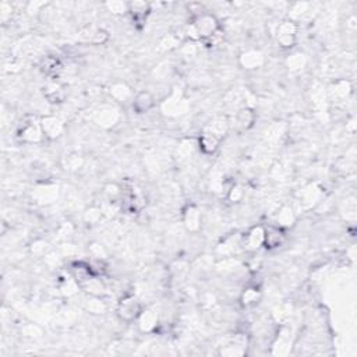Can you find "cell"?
<instances>
[{
	"label": "cell",
	"mask_w": 357,
	"mask_h": 357,
	"mask_svg": "<svg viewBox=\"0 0 357 357\" xmlns=\"http://www.w3.org/2000/svg\"><path fill=\"white\" fill-rule=\"evenodd\" d=\"M193 27L196 29L198 38L206 39V38H211V36H214L216 34V31H218V21L211 14H200L194 20Z\"/></svg>",
	"instance_id": "obj_1"
},
{
	"label": "cell",
	"mask_w": 357,
	"mask_h": 357,
	"mask_svg": "<svg viewBox=\"0 0 357 357\" xmlns=\"http://www.w3.org/2000/svg\"><path fill=\"white\" fill-rule=\"evenodd\" d=\"M117 312H119V315H120L122 320H125V321H133L134 318H138V315L141 312V306L137 302V299L128 296V297H125L119 303Z\"/></svg>",
	"instance_id": "obj_2"
},
{
	"label": "cell",
	"mask_w": 357,
	"mask_h": 357,
	"mask_svg": "<svg viewBox=\"0 0 357 357\" xmlns=\"http://www.w3.org/2000/svg\"><path fill=\"white\" fill-rule=\"evenodd\" d=\"M296 32L297 27L293 21H282L277 29L278 42L282 45L283 48H290L293 46L296 39Z\"/></svg>",
	"instance_id": "obj_3"
},
{
	"label": "cell",
	"mask_w": 357,
	"mask_h": 357,
	"mask_svg": "<svg viewBox=\"0 0 357 357\" xmlns=\"http://www.w3.org/2000/svg\"><path fill=\"white\" fill-rule=\"evenodd\" d=\"M264 240H265V229L262 226H254L253 229H250V232L244 236L243 246L246 250L255 251L264 244Z\"/></svg>",
	"instance_id": "obj_4"
},
{
	"label": "cell",
	"mask_w": 357,
	"mask_h": 357,
	"mask_svg": "<svg viewBox=\"0 0 357 357\" xmlns=\"http://www.w3.org/2000/svg\"><path fill=\"white\" fill-rule=\"evenodd\" d=\"M41 127H42V131L45 133V135L49 137V138L60 137L63 134V130H64V126H63L62 122L54 116L44 117Z\"/></svg>",
	"instance_id": "obj_5"
},
{
	"label": "cell",
	"mask_w": 357,
	"mask_h": 357,
	"mask_svg": "<svg viewBox=\"0 0 357 357\" xmlns=\"http://www.w3.org/2000/svg\"><path fill=\"white\" fill-rule=\"evenodd\" d=\"M183 222L190 232H197L201 228V212L196 205H188L183 214Z\"/></svg>",
	"instance_id": "obj_6"
},
{
	"label": "cell",
	"mask_w": 357,
	"mask_h": 357,
	"mask_svg": "<svg viewBox=\"0 0 357 357\" xmlns=\"http://www.w3.org/2000/svg\"><path fill=\"white\" fill-rule=\"evenodd\" d=\"M153 106H155V98L148 91L140 92L133 101V107L137 113H147Z\"/></svg>",
	"instance_id": "obj_7"
},
{
	"label": "cell",
	"mask_w": 357,
	"mask_h": 357,
	"mask_svg": "<svg viewBox=\"0 0 357 357\" xmlns=\"http://www.w3.org/2000/svg\"><path fill=\"white\" fill-rule=\"evenodd\" d=\"M240 64L247 70L258 69L264 64V56L258 51H247L240 56Z\"/></svg>",
	"instance_id": "obj_8"
},
{
	"label": "cell",
	"mask_w": 357,
	"mask_h": 357,
	"mask_svg": "<svg viewBox=\"0 0 357 357\" xmlns=\"http://www.w3.org/2000/svg\"><path fill=\"white\" fill-rule=\"evenodd\" d=\"M321 188L318 187L317 184H310L304 188L302 191V196H300V203L304 208H310L312 204L318 203L320 198H321Z\"/></svg>",
	"instance_id": "obj_9"
},
{
	"label": "cell",
	"mask_w": 357,
	"mask_h": 357,
	"mask_svg": "<svg viewBox=\"0 0 357 357\" xmlns=\"http://www.w3.org/2000/svg\"><path fill=\"white\" fill-rule=\"evenodd\" d=\"M59 194V188L54 184H46L44 187L36 188L35 191V198L38 203L41 204H52L53 201H56Z\"/></svg>",
	"instance_id": "obj_10"
},
{
	"label": "cell",
	"mask_w": 357,
	"mask_h": 357,
	"mask_svg": "<svg viewBox=\"0 0 357 357\" xmlns=\"http://www.w3.org/2000/svg\"><path fill=\"white\" fill-rule=\"evenodd\" d=\"M285 243V233L282 232L280 228H269L265 229V240L264 244H267L269 249H278Z\"/></svg>",
	"instance_id": "obj_11"
},
{
	"label": "cell",
	"mask_w": 357,
	"mask_h": 357,
	"mask_svg": "<svg viewBox=\"0 0 357 357\" xmlns=\"http://www.w3.org/2000/svg\"><path fill=\"white\" fill-rule=\"evenodd\" d=\"M158 324V314L153 310H145L138 315V325L143 332H151Z\"/></svg>",
	"instance_id": "obj_12"
},
{
	"label": "cell",
	"mask_w": 357,
	"mask_h": 357,
	"mask_svg": "<svg viewBox=\"0 0 357 357\" xmlns=\"http://www.w3.org/2000/svg\"><path fill=\"white\" fill-rule=\"evenodd\" d=\"M200 147L204 153H214L218 147H219V137H216L215 134L211 131H204L201 134V138H200Z\"/></svg>",
	"instance_id": "obj_13"
},
{
	"label": "cell",
	"mask_w": 357,
	"mask_h": 357,
	"mask_svg": "<svg viewBox=\"0 0 357 357\" xmlns=\"http://www.w3.org/2000/svg\"><path fill=\"white\" fill-rule=\"evenodd\" d=\"M117 120H119V113L110 107L99 110L98 113L95 115V122L102 127H110V126L115 125Z\"/></svg>",
	"instance_id": "obj_14"
},
{
	"label": "cell",
	"mask_w": 357,
	"mask_h": 357,
	"mask_svg": "<svg viewBox=\"0 0 357 357\" xmlns=\"http://www.w3.org/2000/svg\"><path fill=\"white\" fill-rule=\"evenodd\" d=\"M241 304L246 306V307H251L254 304H257L261 300V290L255 286H250V287H246L240 296Z\"/></svg>",
	"instance_id": "obj_15"
},
{
	"label": "cell",
	"mask_w": 357,
	"mask_h": 357,
	"mask_svg": "<svg viewBox=\"0 0 357 357\" xmlns=\"http://www.w3.org/2000/svg\"><path fill=\"white\" fill-rule=\"evenodd\" d=\"M45 97L49 102L52 103H59L64 99V91H63L62 85L57 84V82H51L46 85L45 89Z\"/></svg>",
	"instance_id": "obj_16"
},
{
	"label": "cell",
	"mask_w": 357,
	"mask_h": 357,
	"mask_svg": "<svg viewBox=\"0 0 357 357\" xmlns=\"http://www.w3.org/2000/svg\"><path fill=\"white\" fill-rule=\"evenodd\" d=\"M278 225H279V228H287V226H292L293 222H295L296 216H295V212H293V209L290 208V206H282L280 208V211H279V214H278Z\"/></svg>",
	"instance_id": "obj_17"
},
{
	"label": "cell",
	"mask_w": 357,
	"mask_h": 357,
	"mask_svg": "<svg viewBox=\"0 0 357 357\" xmlns=\"http://www.w3.org/2000/svg\"><path fill=\"white\" fill-rule=\"evenodd\" d=\"M128 11L131 13L133 18L141 20V18L147 17V14L150 11V6L145 1H133V3H128Z\"/></svg>",
	"instance_id": "obj_18"
},
{
	"label": "cell",
	"mask_w": 357,
	"mask_h": 357,
	"mask_svg": "<svg viewBox=\"0 0 357 357\" xmlns=\"http://www.w3.org/2000/svg\"><path fill=\"white\" fill-rule=\"evenodd\" d=\"M236 122H237V126L241 127V128H249L253 122H254V113L251 110L250 107H243L237 112L236 115Z\"/></svg>",
	"instance_id": "obj_19"
},
{
	"label": "cell",
	"mask_w": 357,
	"mask_h": 357,
	"mask_svg": "<svg viewBox=\"0 0 357 357\" xmlns=\"http://www.w3.org/2000/svg\"><path fill=\"white\" fill-rule=\"evenodd\" d=\"M330 91L336 99H345L348 98V95L350 94V84H349V81L339 80L332 85Z\"/></svg>",
	"instance_id": "obj_20"
},
{
	"label": "cell",
	"mask_w": 357,
	"mask_h": 357,
	"mask_svg": "<svg viewBox=\"0 0 357 357\" xmlns=\"http://www.w3.org/2000/svg\"><path fill=\"white\" fill-rule=\"evenodd\" d=\"M42 133L39 127L34 125H28L23 131H21V138H24L28 143H38L42 138Z\"/></svg>",
	"instance_id": "obj_21"
},
{
	"label": "cell",
	"mask_w": 357,
	"mask_h": 357,
	"mask_svg": "<svg viewBox=\"0 0 357 357\" xmlns=\"http://www.w3.org/2000/svg\"><path fill=\"white\" fill-rule=\"evenodd\" d=\"M110 95L119 102H125L131 97V91L126 84H115L110 88Z\"/></svg>",
	"instance_id": "obj_22"
},
{
	"label": "cell",
	"mask_w": 357,
	"mask_h": 357,
	"mask_svg": "<svg viewBox=\"0 0 357 357\" xmlns=\"http://www.w3.org/2000/svg\"><path fill=\"white\" fill-rule=\"evenodd\" d=\"M84 163L82 156H80L78 153H69L63 158V165L67 170H77L80 169Z\"/></svg>",
	"instance_id": "obj_23"
},
{
	"label": "cell",
	"mask_w": 357,
	"mask_h": 357,
	"mask_svg": "<svg viewBox=\"0 0 357 357\" xmlns=\"http://www.w3.org/2000/svg\"><path fill=\"white\" fill-rule=\"evenodd\" d=\"M85 307L92 314H103V312L106 311V306L102 302V299H99L98 296H92L91 299H88Z\"/></svg>",
	"instance_id": "obj_24"
},
{
	"label": "cell",
	"mask_w": 357,
	"mask_h": 357,
	"mask_svg": "<svg viewBox=\"0 0 357 357\" xmlns=\"http://www.w3.org/2000/svg\"><path fill=\"white\" fill-rule=\"evenodd\" d=\"M78 282L74 278H66L60 285V290L64 296H73L78 292Z\"/></svg>",
	"instance_id": "obj_25"
},
{
	"label": "cell",
	"mask_w": 357,
	"mask_h": 357,
	"mask_svg": "<svg viewBox=\"0 0 357 357\" xmlns=\"http://www.w3.org/2000/svg\"><path fill=\"white\" fill-rule=\"evenodd\" d=\"M306 63H307V60H306V57L302 53L292 54L287 59V66H289V69L292 72H300L304 66H306Z\"/></svg>",
	"instance_id": "obj_26"
},
{
	"label": "cell",
	"mask_w": 357,
	"mask_h": 357,
	"mask_svg": "<svg viewBox=\"0 0 357 357\" xmlns=\"http://www.w3.org/2000/svg\"><path fill=\"white\" fill-rule=\"evenodd\" d=\"M103 193H105V197H106L107 201H110V203H116L117 200L122 197V190L120 187L115 184V183H109L105 186V190H103Z\"/></svg>",
	"instance_id": "obj_27"
},
{
	"label": "cell",
	"mask_w": 357,
	"mask_h": 357,
	"mask_svg": "<svg viewBox=\"0 0 357 357\" xmlns=\"http://www.w3.org/2000/svg\"><path fill=\"white\" fill-rule=\"evenodd\" d=\"M102 215H103L102 208H99V206H91L88 211L85 212V215H84V219L88 223L94 225V223H98L101 221Z\"/></svg>",
	"instance_id": "obj_28"
},
{
	"label": "cell",
	"mask_w": 357,
	"mask_h": 357,
	"mask_svg": "<svg viewBox=\"0 0 357 357\" xmlns=\"http://www.w3.org/2000/svg\"><path fill=\"white\" fill-rule=\"evenodd\" d=\"M228 128V123L223 120V119H216L214 123H211L209 127H208V131H211L212 134H215L216 137H221Z\"/></svg>",
	"instance_id": "obj_29"
},
{
	"label": "cell",
	"mask_w": 357,
	"mask_h": 357,
	"mask_svg": "<svg viewBox=\"0 0 357 357\" xmlns=\"http://www.w3.org/2000/svg\"><path fill=\"white\" fill-rule=\"evenodd\" d=\"M60 69V63L54 57H45L44 63H42V70L48 74H53Z\"/></svg>",
	"instance_id": "obj_30"
},
{
	"label": "cell",
	"mask_w": 357,
	"mask_h": 357,
	"mask_svg": "<svg viewBox=\"0 0 357 357\" xmlns=\"http://www.w3.org/2000/svg\"><path fill=\"white\" fill-rule=\"evenodd\" d=\"M105 6L113 14H123L126 11H128V3H123V1H109Z\"/></svg>",
	"instance_id": "obj_31"
},
{
	"label": "cell",
	"mask_w": 357,
	"mask_h": 357,
	"mask_svg": "<svg viewBox=\"0 0 357 357\" xmlns=\"http://www.w3.org/2000/svg\"><path fill=\"white\" fill-rule=\"evenodd\" d=\"M237 267H239V262L234 258H225L218 264V268L223 272H233L237 269Z\"/></svg>",
	"instance_id": "obj_32"
},
{
	"label": "cell",
	"mask_w": 357,
	"mask_h": 357,
	"mask_svg": "<svg viewBox=\"0 0 357 357\" xmlns=\"http://www.w3.org/2000/svg\"><path fill=\"white\" fill-rule=\"evenodd\" d=\"M46 251H48V244L44 240L34 241L32 246H31V253L36 257H42L46 254Z\"/></svg>",
	"instance_id": "obj_33"
},
{
	"label": "cell",
	"mask_w": 357,
	"mask_h": 357,
	"mask_svg": "<svg viewBox=\"0 0 357 357\" xmlns=\"http://www.w3.org/2000/svg\"><path fill=\"white\" fill-rule=\"evenodd\" d=\"M89 251H91V254L94 255V258L95 259H103L106 257V251H105V249H103L101 244H98V243L91 244Z\"/></svg>",
	"instance_id": "obj_34"
},
{
	"label": "cell",
	"mask_w": 357,
	"mask_h": 357,
	"mask_svg": "<svg viewBox=\"0 0 357 357\" xmlns=\"http://www.w3.org/2000/svg\"><path fill=\"white\" fill-rule=\"evenodd\" d=\"M229 200L233 201V203H237V201H240L243 196H244V191H243V188L240 186H233L230 190H229Z\"/></svg>",
	"instance_id": "obj_35"
},
{
	"label": "cell",
	"mask_w": 357,
	"mask_h": 357,
	"mask_svg": "<svg viewBox=\"0 0 357 357\" xmlns=\"http://www.w3.org/2000/svg\"><path fill=\"white\" fill-rule=\"evenodd\" d=\"M24 333H26L27 336H29V338H38V336H41L42 331H41L39 327L29 324V325H27V327L24 328Z\"/></svg>",
	"instance_id": "obj_36"
},
{
	"label": "cell",
	"mask_w": 357,
	"mask_h": 357,
	"mask_svg": "<svg viewBox=\"0 0 357 357\" xmlns=\"http://www.w3.org/2000/svg\"><path fill=\"white\" fill-rule=\"evenodd\" d=\"M162 45V48L163 49H172V48H176L178 45V39L176 38V36H173V35H169V36H166L163 41L161 42Z\"/></svg>",
	"instance_id": "obj_37"
},
{
	"label": "cell",
	"mask_w": 357,
	"mask_h": 357,
	"mask_svg": "<svg viewBox=\"0 0 357 357\" xmlns=\"http://www.w3.org/2000/svg\"><path fill=\"white\" fill-rule=\"evenodd\" d=\"M181 53H183V56L184 57H193L194 54H196V46H194V44H187V45H184L183 48H181Z\"/></svg>",
	"instance_id": "obj_38"
}]
</instances>
